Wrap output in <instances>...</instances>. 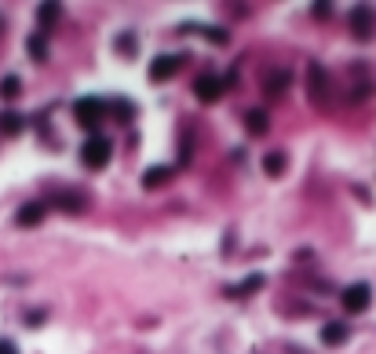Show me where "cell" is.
Returning <instances> with one entry per match:
<instances>
[{
	"mask_svg": "<svg viewBox=\"0 0 376 354\" xmlns=\"http://www.w3.org/2000/svg\"><path fill=\"white\" fill-rule=\"evenodd\" d=\"M110 157H113V146H110L106 136L91 132V136L84 139V146H81V161H84L88 168H106V165H110Z\"/></svg>",
	"mask_w": 376,
	"mask_h": 354,
	"instance_id": "1",
	"label": "cell"
},
{
	"mask_svg": "<svg viewBox=\"0 0 376 354\" xmlns=\"http://www.w3.org/2000/svg\"><path fill=\"white\" fill-rule=\"evenodd\" d=\"M73 117H77V124H81V128L96 132L99 121L106 117V103L99 99V95H84V99H77V103H73Z\"/></svg>",
	"mask_w": 376,
	"mask_h": 354,
	"instance_id": "2",
	"label": "cell"
},
{
	"mask_svg": "<svg viewBox=\"0 0 376 354\" xmlns=\"http://www.w3.org/2000/svg\"><path fill=\"white\" fill-rule=\"evenodd\" d=\"M340 300H343V310L362 314V310H369V303H372V288H369V281H351V285L340 293Z\"/></svg>",
	"mask_w": 376,
	"mask_h": 354,
	"instance_id": "3",
	"label": "cell"
},
{
	"mask_svg": "<svg viewBox=\"0 0 376 354\" xmlns=\"http://www.w3.org/2000/svg\"><path fill=\"white\" fill-rule=\"evenodd\" d=\"M307 95L315 103H325V95H329V77L322 70V62H310L307 66Z\"/></svg>",
	"mask_w": 376,
	"mask_h": 354,
	"instance_id": "4",
	"label": "cell"
},
{
	"mask_svg": "<svg viewBox=\"0 0 376 354\" xmlns=\"http://www.w3.org/2000/svg\"><path fill=\"white\" fill-rule=\"evenodd\" d=\"M223 77H215V74H205V77H198L194 81V95L201 103H215V99H223Z\"/></svg>",
	"mask_w": 376,
	"mask_h": 354,
	"instance_id": "5",
	"label": "cell"
},
{
	"mask_svg": "<svg viewBox=\"0 0 376 354\" xmlns=\"http://www.w3.org/2000/svg\"><path fill=\"white\" fill-rule=\"evenodd\" d=\"M372 8H365V4H358L355 11H351V34H355V41H369V34H372Z\"/></svg>",
	"mask_w": 376,
	"mask_h": 354,
	"instance_id": "6",
	"label": "cell"
},
{
	"mask_svg": "<svg viewBox=\"0 0 376 354\" xmlns=\"http://www.w3.org/2000/svg\"><path fill=\"white\" fill-rule=\"evenodd\" d=\"M179 55H158V59H153L150 62V81H168V77H176V70H179Z\"/></svg>",
	"mask_w": 376,
	"mask_h": 354,
	"instance_id": "7",
	"label": "cell"
},
{
	"mask_svg": "<svg viewBox=\"0 0 376 354\" xmlns=\"http://www.w3.org/2000/svg\"><path fill=\"white\" fill-rule=\"evenodd\" d=\"M44 219V205L41 201H29V205H22L19 212H15V223H19V227H37V223Z\"/></svg>",
	"mask_w": 376,
	"mask_h": 354,
	"instance_id": "8",
	"label": "cell"
},
{
	"mask_svg": "<svg viewBox=\"0 0 376 354\" xmlns=\"http://www.w3.org/2000/svg\"><path fill=\"white\" fill-rule=\"evenodd\" d=\"M26 132V117L15 110H0V136H22Z\"/></svg>",
	"mask_w": 376,
	"mask_h": 354,
	"instance_id": "9",
	"label": "cell"
},
{
	"mask_svg": "<svg viewBox=\"0 0 376 354\" xmlns=\"http://www.w3.org/2000/svg\"><path fill=\"white\" fill-rule=\"evenodd\" d=\"M351 329L343 325V321H329V325H322V343L325 347H340V343H347Z\"/></svg>",
	"mask_w": 376,
	"mask_h": 354,
	"instance_id": "10",
	"label": "cell"
},
{
	"mask_svg": "<svg viewBox=\"0 0 376 354\" xmlns=\"http://www.w3.org/2000/svg\"><path fill=\"white\" fill-rule=\"evenodd\" d=\"M168 179H172V168H168V165H150V168L143 172V186H146V190L165 186Z\"/></svg>",
	"mask_w": 376,
	"mask_h": 354,
	"instance_id": "11",
	"label": "cell"
},
{
	"mask_svg": "<svg viewBox=\"0 0 376 354\" xmlns=\"http://www.w3.org/2000/svg\"><path fill=\"white\" fill-rule=\"evenodd\" d=\"M26 51H29V59H34V62H48V41H44V34H29L26 37Z\"/></svg>",
	"mask_w": 376,
	"mask_h": 354,
	"instance_id": "12",
	"label": "cell"
},
{
	"mask_svg": "<svg viewBox=\"0 0 376 354\" xmlns=\"http://www.w3.org/2000/svg\"><path fill=\"white\" fill-rule=\"evenodd\" d=\"M106 113H113L121 124H128L136 117V103L132 99H113V103H106Z\"/></svg>",
	"mask_w": 376,
	"mask_h": 354,
	"instance_id": "13",
	"label": "cell"
},
{
	"mask_svg": "<svg viewBox=\"0 0 376 354\" xmlns=\"http://www.w3.org/2000/svg\"><path fill=\"white\" fill-rule=\"evenodd\" d=\"M289 81H293L289 70H270L267 81H263V91H267V95H278V91H285V88H289Z\"/></svg>",
	"mask_w": 376,
	"mask_h": 354,
	"instance_id": "14",
	"label": "cell"
},
{
	"mask_svg": "<svg viewBox=\"0 0 376 354\" xmlns=\"http://www.w3.org/2000/svg\"><path fill=\"white\" fill-rule=\"evenodd\" d=\"M260 285H263V274H248V278H241V285L227 288V296H248V293H256Z\"/></svg>",
	"mask_w": 376,
	"mask_h": 354,
	"instance_id": "15",
	"label": "cell"
},
{
	"mask_svg": "<svg viewBox=\"0 0 376 354\" xmlns=\"http://www.w3.org/2000/svg\"><path fill=\"white\" fill-rule=\"evenodd\" d=\"M267 124H270V121H267V113H263V110H253V113L245 117V128H248L253 136H267Z\"/></svg>",
	"mask_w": 376,
	"mask_h": 354,
	"instance_id": "16",
	"label": "cell"
},
{
	"mask_svg": "<svg viewBox=\"0 0 376 354\" xmlns=\"http://www.w3.org/2000/svg\"><path fill=\"white\" fill-rule=\"evenodd\" d=\"M263 172H267L270 179H278L281 172H285V153H267V157H263Z\"/></svg>",
	"mask_w": 376,
	"mask_h": 354,
	"instance_id": "17",
	"label": "cell"
},
{
	"mask_svg": "<svg viewBox=\"0 0 376 354\" xmlns=\"http://www.w3.org/2000/svg\"><path fill=\"white\" fill-rule=\"evenodd\" d=\"M55 205H59V208H66V212H84V205H88V201H84L81 194H59V198H55Z\"/></svg>",
	"mask_w": 376,
	"mask_h": 354,
	"instance_id": "18",
	"label": "cell"
},
{
	"mask_svg": "<svg viewBox=\"0 0 376 354\" xmlns=\"http://www.w3.org/2000/svg\"><path fill=\"white\" fill-rule=\"evenodd\" d=\"M22 91V81L15 74H8L4 81H0V99H15V95Z\"/></svg>",
	"mask_w": 376,
	"mask_h": 354,
	"instance_id": "19",
	"label": "cell"
},
{
	"mask_svg": "<svg viewBox=\"0 0 376 354\" xmlns=\"http://www.w3.org/2000/svg\"><path fill=\"white\" fill-rule=\"evenodd\" d=\"M136 44H139V41H136V34H121V37H117V51H121L124 59H132V55L139 51Z\"/></svg>",
	"mask_w": 376,
	"mask_h": 354,
	"instance_id": "20",
	"label": "cell"
},
{
	"mask_svg": "<svg viewBox=\"0 0 376 354\" xmlns=\"http://www.w3.org/2000/svg\"><path fill=\"white\" fill-rule=\"evenodd\" d=\"M37 22L41 26H55L59 22V4H41L37 8Z\"/></svg>",
	"mask_w": 376,
	"mask_h": 354,
	"instance_id": "21",
	"label": "cell"
},
{
	"mask_svg": "<svg viewBox=\"0 0 376 354\" xmlns=\"http://www.w3.org/2000/svg\"><path fill=\"white\" fill-rule=\"evenodd\" d=\"M44 310H34V314H26V325H44Z\"/></svg>",
	"mask_w": 376,
	"mask_h": 354,
	"instance_id": "22",
	"label": "cell"
},
{
	"mask_svg": "<svg viewBox=\"0 0 376 354\" xmlns=\"http://www.w3.org/2000/svg\"><path fill=\"white\" fill-rule=\"evenodd\" d=\"M0 354H19V347L11 340H0Z\"/></svg>",
	"mask_w": 376,
	"mask_h": 354,
	"instance_id": "23",
	"label": "cell"
},
{
	"mask_svg": "<svg viewBox=\"0 0 376 354\" xmlns=\"http://www.w3.org/2000/svg\"><path fill=\"white\" fill-rule=\"evenodd\" d=\"M310 11H315L318 19H325V15H329V4H315V8H310Z\"/></svg>",
	"mask_w": 376,
	"mask_h": 354,
	"instance_id": "24",
	"label": "cell"
},
{
	"mask_svg": "<svg viewBox=\"0 0 376 354\" xmlns=\"http://www.w3.org/2000/svg\"><path fill=\"white\" fill-rule=\"evenodd\" d=\"M0 29H4V19H0Z\"/></svg>",
	"mask_w": 376,
	"mask_h": 354,
	"instance_id": "25",
	"label": "cell"
}]
</instances>
